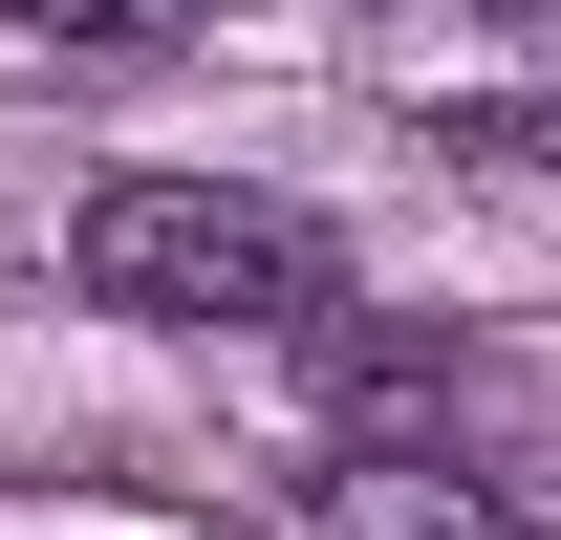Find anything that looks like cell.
<instances>
[{
	"instance_id": "7a4b0ae2",
	"label": "cell",
	"mask_w": 561,
	"mask_h": 540,
	"mask_svg": "<svg viewBox=\"0 0 561 540\" xmlns=\"http://www.w3.org/2000/svg\"><path fill=\"white\" fill-rule=\"evenodd\" d=\"M280 540H518V497L496 475H432V454H346L280 497Z\"/></svg>"
},
{
	"instance_id": "6da1fadb",
	"label": "cell",
	"mask_w": 561,
	"mask_h": 540,
	"mask_svg": "<svg viewBox=\"0 0 561 540\" xmlns=\"http://www.w3.org/2000/svg\"><path fill=\"white\" fill-rule=\"evenodd\" d=\"M66 281L108 325H346V238L238 173H108L66 216Z\"/></svg>"
},
{
	"instance_id": "3957f363",
	"label": "cell",
	"mask_w": 561,
	"mask_h": 540,
	"mask_svg": "<svg viewBox=\"0 0 561 540\" xmlns=\"http://www.w3.org/2000/svg\"><path fill=\"white\" fill-rule=\"evenodd\" d=\"M0 22H66V44H173L195 0H0Z\"/></svg>"
}]
</instances>
